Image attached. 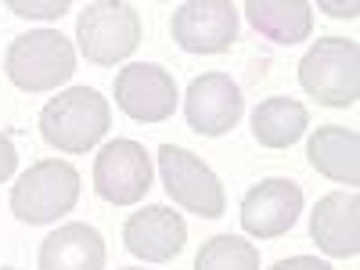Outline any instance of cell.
Listing matches in <instances>:
<instances>
[{
  "mask_svg": "<svg viewBox=\"0 0 360 270\" xmlns=\"http://www.w3.org/2000/svg\"><path fill=\"white\" fill-rule=\"evenodd\" d=\"M112 127V108L94 86H72L51 98L40 112V137L65 155L90 152Z\"/></svg>",
  "mask_w": 360,
  "mask_h": 270,
  "instance_id": "6da1fadb",
  "label": "cell"
},
{
  "mask_svg": "<svg viewBox=\"0 0 360 270\" xmlns=\"http://www.w3.org/2000/svg\"><path fill=\"white\" fill-rule=\"evenodd\" d=\"M299 83L324 108H349L360 98V47L346 37H321L299 62Z\"/></svg>",
  "mask_w": 360,
  "mask_h": 270,
  "instance_id": "7a4b0ae2",
  "label": "cell"
},
{
  "mask_svg": "<svg viewBox=\"0 0 360 270\" xmlns=\"http://www.w3.org/2000/svg\"><path fill=\"white\" fill-rule=\"evenodd\" d=\"M4 72L18 90L29 94H47L58 90L76 72V51L69 37L58 29H37V33H22L11 40L4 54Z\"/></svg>",
  "mask_w": 360,
  "mask_h": 270,
  "instance_id": "3957f363",
  "label": "cell"
},
{
  "mask_svg": "<svg viewBox=\"0 0 360 270\" xmlns=\"http://www.w3.org/2000/svg\"><path fill=\"white\" fill-rule=\"evenodd\" d=\"M76 202H79V173L62 159L33 162L11 188V213L29 227L54 224L58 217L72 213Z\"/></svg>",
  "mask_w": 360,
  "mask_h": 270,
  "instance_id": "277c9868",
  "label": "cell"
},
{
  "mask_svg": "<svg viewBox=\"0 0 360 270\" xmlns=\"http://www.w3.org/2000/svg\"><path fill=\"white\" fill-rule=\"evenodd\" d=\"M76 40L86 62L94 65H115L130 58L141 44V15L134 4H115V0H98L79 11Z\"/></svg>",
  "mask_w": 360,
  "mask_h": 270,
  "instance_id": "5b68a950",
  "label": "cell"
},
{
  "mask_svg": "<svg viewBox=\"0 0 360 270\" xmlns=\"http://www.w3.org/2000/svg\"><path fill=\"white\" fill-rule=\"evenodd\" d=\"M159 173H162L166 195L180 209H188L195 217H205V220L224 217V209H227L224 184L195 152L176 148V144H162L159 148Z\"/></svg>",
  "mask_w": 360,
  "mask_h": 270,
  "instance_id": "8992f818",
  "label": "cell"
},
{
  "mask_svg": "<svg viewBox=\"0 0 360 270\" xmlns=\"http://www.w3.org/2000/svg\"><path fill=\"white\" fill-rule=\"evenodd\" d=\"M152 188V159L137 141H108L94 159V191L112 205H137Z\"/></svg>",
  "mask_w": 360,
  "mask_h": 270,
  "instance_id": "52a82bcc",
  "label": "cell"
},
{
  "mask_svg": "<svg viewBox=\"0 0 360 270\" xmlns=\"http://www.w3.org/2000/svg\"><path fill=\"white\" fill-rule=\"evenodd\" d=\"M173 40L188 54H224L238 40V8L231 0H188L173 11Z\"/></svg>",
  "mask_w": 360,
  "mask_h": 270,
  "instance_id": "ba28073f",
  "label": "cell"
},
{
  "mask_svg": "<svg viewBox=\"0 0 360 270\" xmlns=\"http://www.w3.org/2000/svg\"><path fill=\"white\" fill-rule=\"evenodd\" d=\"M245 108V98L238 83L227 72H202L191 79L188 94H184V115L188 127L202 137H220L238 127Z\"/></svg>",
  "mask_w": 360,
  "mask_h": 270,
  "instance_id": "9c48e42d",
  "label": "cell"
},
{
  "mask_svg": "<svg viewBox=\"0 0 360 270\" xmlns=\"http://www.w3.org/2000/svg\"><path fill=\"white\" fill-rule=\"evenodd\" d=\"M299 213H303V188L285 176L259 180L242 198V227H245V234L259 238V242L288 234L295 227Z\"/></svg>",
  "mask_w": 360,
  "mask_h": 270,
  "instance_id": "30bf717a",
  "label": "cell"
},
{
  "mask_svg": "<svg viewBox=\"0 0 360 270\" xmlns=\"http://www.w3.org/2000/svg\"><path fill=\"white\" fill-rule=\"evenodd\" d=\"M115 105L137 123H166L176 108V83L162 65L134 62L115 76Z\"/></svg>",
  "mask_w": 360,
  "mask_h": 270,
  "instance_id": "8fae6325",
  "label": "cell"
},
{
  "mask_svg": "<svg viewBox=\"0 0 360 270\" xmlns=\"http://www.w3.org/2000/svg\"><path fill=\"white\" fill-rule=\"evenodd\" d=\"M123 242L127 252L148 263H166L184 252L188 245V224L169 205H144L123 224Z\"/></svg>",
  "mask_w": 360,
  "mask_h": 270,
  "instance_id": "7c38bea8",
  "label": "cell"
},
{
  "mask_svg": "<svg viewBox=\"0 0 360 270\" xmlns=\"http://www.w3.org/2000/svg\"><path fill=\"white\" fill-rule=\"evenodd\" d=\"M310 238L321 252L349 259L360 252V198L356 191H332L310 213Z\"/></svg>",
  "mask_w": 360,
  "mask_h": 270,
  "instance_id": "4fadbf2b",
  "label": "cell"
},
{
  "mask_svg": "<svg viewBox=\"0 0 360 270\" xmlns=\"http://www.w3.org/2000/svg\"><path fill=\"white\" fill-rule=\"evenodd\" d=\"M40 270H105V238L90 224H65L40 245Z\"/></svg>",
  "mask_w": 360,
  "mask_h": 270,
  "instance_id": "5bb4252c",
  "label": "cell"
},
{
  "mask_svg": "<svg viewBox=\"0 0 360 270\" xmlns=\"http://www.w3.org/2000/svg\"><path fill=\"white\" fill-rule=\"evenodd\" d=\"M310 166L335 180V184H360V134L346 127H317L307 144Z\"/></svg>",
  "mask_w": 360,
  "mask_h": 270,
  "instance_id": "9a60e30c",
  "label": "cell"
},
{
  "mask_svg": "<svg viewBox=\"0 0 360 270\" xmlns=\"http://www.w3.org/2000/svg\"><path fill=\"white\" fill-rule=\"evenodd\" d=\"M245 18L252 22L259 37L285 44V47L310 40L314 33V8L307 0H249Z\"/></svg>",
  "mask_w": 360,
  "mask_h": 270,
  "instance_id": "2e32d148",
  "label": "cell"
},
{
  "mask_svg": "<svg viewBox=\"0 0 360 270\" xmlns=\"http://www.w3.org/2000/svg\"><path fill=\"white\" fill-rule=\"evenodd\" d=\"M307 127H310V112L295 98H266L252 112V137L263 148H270V152L292 148L307 134Z\"/></svg>",
  "mask_w": 360,
  "mask_h": 270,
  "instance_id": "e0dca14e",
  "label": "cell"
},
{
  "mask_svg": "<svg viewBox=\"0 0 360 270\" xmlns=\"http://www.w3.org/2000/svg\"><path fill=\"white\" fill-rule=\"evenodd\" d=\"M195 270H259V249L238 234H217L195 256Z\"/></svg>",
  "mask_w": 360,
  "mask_h": 270,
  "instance_id": "ac0fdd59",
  "label": "cell"
},
{
  "mask_svg": "<svg viewBox=\"0 0 360 270\" xmlns=\"http://www.w3.org/2000/svg\"><path fill=\"white\" fill-rule=\"evenodd\" d=\"M8 11L22 15V18H62L65 11H72L69 0H47V4H37V0H8Z\"/></svg>",
  "mask_w": 360,
  "mask_h": 270,
  "instance_id": "d6986e66",
  "label": "cell"
},
{
  "mask_svg": "<svg viewBox=\"0 0 360 270\" xmlns=\"http://www.w3.org/2000/svg\"><path fill=\"white\" fill-rule=\"evenodd\" d=\"M270 270H332V263H324L317 256H288V259H278Z\"/></svg>",
  "mask_w": 360,
  "mask_h": 270,
  "instance_id": "ffe728a7",
  "label": "cell"
},
{
  "mask_svg": "<svg viewBox=\"0 0 360 270\" xmlns=\"http://www.w3.org/2000/svg\"><path fill=\"white\" fill-rule=\"evenodd\" d=\"M15 166H18V152H15V144L0 134V184L15 173Z\"/></svg>",
  "mask_w": 360,
  "mask_h": 270,
  "instance_id": "44dd1931",
  "label": "cell"
},
{
  "mask_svg": "<svg viewBox=\"0 0 360 270\" xmlns=\"http://www.w3.org/2000/svg\"><path fill=\"white\" fill-rule=\"evenodd\" d=\"M321 11H328L332 18H356L360 4H321Z\"/></svg>",
  "mask_w": 360,
  "mask_h": 270,
  "instance_id": "7402d4cb",
  "label": "cell"
},
{
  "mask_svg": "<svg viewBox=\"0 0 360 270\" xmlns=\"http://www.w3.org/2000/svg\"><path fill=\"white\" fill-rule=\"evenodd\" d=\"M0 270H15V266H0Z\"/></svg>",
  "mask_w": 360,
  "mask_h": 270,
  "instance_id": "603a6c76",
  "label": "cell"
},
{
  "mask_svg": "<svg viewBox=\"0 0 360 270\" xmlns=\"http://www.w3.org/2000/svg\"><path fill=\"white\" fill-rule=\"evenodd\" d=\"M130 270H134V266H130Z\"/></svg>",
  "mask_w": 360,
  "mask_h": 270,
  "instance_id": "cb8c5ba5",
  "label": "cell"
}]
</instances>
